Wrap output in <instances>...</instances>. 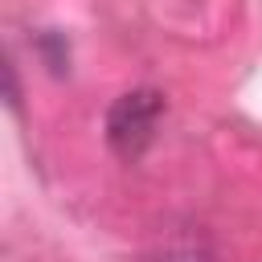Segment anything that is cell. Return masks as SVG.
<instances>
[{
    "instance_id": "obj_1",
    "label": "cell",
    "mask_w": 262,
    "mask_h": 262,
    "mask_svg": "<svg viewBox=\"0 0 262 262\" xmlns=\"http://www.w3.org/2000/svg\"><path fill=\"white\" fill-rule=\"evenodd\" d=\"M160 115H164V98L156 90H131V94H123L106 111V139H111V147L123 160H135L151 143Z\"/></svg>"
}]
</instances>
